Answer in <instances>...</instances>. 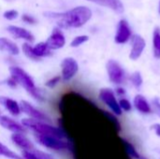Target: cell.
Listing matches in <instances>:
<instances>
[{
	"label": "cell",
	"mask_w": 160,
	"mask_h": 159,
	"mask_svg": "<svg viewBox=\"0 0 160 159\" xmlns=\"http://www.w3.org/2000/svg\"><path fill=\"white\" fill-rule=\"evenodd\" d=\"M10 77H12L17 84H20L25 91L36 100L44 101V97L38 87H36L33 79L28 73H26L22 68L19 67H9Z\"/></svg>",
	"instance_id": "obj_2"
},
{
	"label": "cell",
	"mask_w": 160,
	"mask_h": 159,
	"mask_svg": "<svg viewBox=\"0 0 160 159\" xmlns=\"http://www.w3.org/2000/svg\"><path fill=\"white\" fill-rule=\"evenodd\" d=\"M48 47L52 50H58L65 46L66 44V38L63 33L61 32L60 28H54L51 34V36L48 37L46 41Z\"/></svg>",
	"instance_id": "obj_10"
},
{
	"label": "cell",
	"mask_w": 160,
	"mask_h": 159,
	"mask_svg": "<svg viewBox=\"0 0 160 159\" xmlns=\"http://www.w3.org/2000/svg\"><path fill=\"white\" fill-rule=\"evenodd\" d=\"M132 49L129 53V58L131 60H137L141 57L144 48H145V40L142 37L139 35H133L131 37Z\"/></svg>",
	"instance_id": "obj_11"
},
{
	"label": "cell",
	"mask_w": 160,
	"mask_h": 159,
	"mask_svg": "<svg viewBox=\"0 0 160 159\" xmlns=\"http://www.w3.org/2000/svg\"><path fill=\"white\" fill-rule=\"evenodd\" d=\"M151 128L156 132V134L160 137V124H154L152 127H151Z\"/></svg>",
	"instance_id": "obj_33"
},
{
	"label": "cell",
	"mask_w": 160,
	"mask_h": 159,
	"mask_svg": "<svg viewBox=\"0 0 160 159\" xmlns=\"http://www.w3.org/2000/svg\"><path fill=\"white\" fill-rule=\"evenodd\" d=\"M0 50L6 51L12 55H17L20 52L18 46L6 37H0Z\"/></svg>",
	"instance_id": "obj_19"
},
{
	"label": "cell",
	"mask_w": 160,
	"mask_h": 159,
	"mask_svg": "<svg viewBox=\"0 0 160 159\" xmlns=\"http://www.w3.org/2000/svg\"><path fill=\"white\" fill-rule=\"evenodd\" d=\"M140 159H145V158H142V157H141V158H140Z\"/></svg>",
	"instance_id": "obj_36"
},
{
	"label": "cell",
	"mask_w": 160,
	"mask_h": 159,
	"mask_svg": "<svg viewBox=\"0 0 160 159\" xmlns=\"http://www.w3.org/2000/svg\"><path fill=\"white\" fill-rule=\"evenodd\" d=\"M124 144H125L126 151H127V153H128V155L129 157H131L132 158H134V159L141 158L140 154L137 152V150L135 149V147H134L131 143L128 142L127 141H124Z\"/></svg>",
	"instance_id": "obj_24"
},
{
	"label": "cell",
	"mask_w": 160,
	"mask_h": 159,
	"mask_svg": "<svg viewBox=\"0 0 160 159\" xmlns=\"http://www.w3.org/2000/svg\"><path fill=\"white\" fill-rule=\"evenodd\" d=\"M99 99L108 107L115 115L122 114V109L120 108L119 102L116 100L113 91L110 88H102L98 94Z\"/></svg>",
	"instance_id": "obj_5"
},
{
	"label": "cell",
	"mask_w": 160,
	"mask_h": 159,
	"mask_svg": "<svg viewBox=\"0 0 160 159\" xmlns=\"http://www.w3.org/2000/svg\"><path fill=\"white\" fill-rule=\"evenodd\" d=\"M131 37V29L128 22L126 20H121L118 23L117 32L114 37V41L118 44L126 43Z\"/></svg>",
	"instance_id": "obj_12"
},
{
	"label": "cell",
	"mask_w": 160,
	"mask_h": 159,
	"mask_svg": "<svg viewBox=\"0 0 160 159\" xmlns=\"http://www.w3.org/2000/svg\"><path fill=\"white\" fill-rule=\"evenodd\" d=\"M0 157H3L8 159H23L22 156L18 155L13 150L9 149L6 144L0 142Z\"/></svg>",
	"instance_id": "obj_21"
},
{
	"label": "cell",
	"mask_w": 160,
	"mask_h": 159,
	"mask_svg": "<svg viewBox=\"0 0 160 159\" xmlns=\"http://www.w3.org/2000/svg\"><path fill=\"white\" fill-rule=\"evenodd\" d=\"M0 126L2 127H4L5 129L10 131L11 133H16V132H22L25 133L26 132V128L23 127L22 124L15 121L14 119L6 116V115H2L0 116Z\"/></svg>",
	"instance_id": "obj_13"
},
{
	"label": "cell",
	"mask_w": 160,
	"mask_h": 159,
	"mask_svg": "<svg viewBox=\"0 0 160 159\" xmlns=\"http://www.w3.org/2000/svg\"><path fill=\"white\" fill-rule=\"evenodd\" d=\"M116 94H117L118 96H124V95L126 94V90H125L124 88L119 87V88L116 89Z\"/></svg>",
	"instance_id": "obj_34"
},
{
	"label": "cell",
	"mask_w": 160,
	"mask_h": 159,
	"mask_svg": "<svg viewBox=\"0 0 160 159\" xmlns=\"http://www.w3.org/2000/svg\"><path fill=\"white\" fill-rule=\"evenodd\" d=\"M20 107L22 112H23L25 115L28 116V118H32L35 120H39V121H45V122H50V118L41 111L34 107L31 103L25 100H22L20 102Z\"/></svg>",
	"instance_id": "obj_7"
},
{
	"label": "cell",
	"mask_w": 160,
	"mask_h": 159,
	"mask_svg": "<svg viewBox=\"0 0 160 159\" xmlns=\"http://www.w3.org/2000/svg\"><path fill=\"white\" fill-rule=\"evenodd\" d=\"M8 31L12 37H14L16 38H22L28 42H32L35 39L33 34L30 31H28L25 28L20 27V26L9 25V26H8Z\"/></svg>",
	"instance_id": "obj_14"
},
{
	"label": "cell",
	"mask_w": 160,
	"mask_h": 159,
	"mask_svg": "<svg viewBox=\"0 0 160 159\" xmlns=\"http://www.w3.org/2000/svg\"><path fill=\"white\" fill-rule=\"evenodd\" d=\"M88 1L109 7L117 13H122L124 11V6L120 0H88Z\"/></svg>",
	"instance_id": "obj_16"
},
{
	"label": "cell",
	"mask_w": 160,
	"mask_h": 159,
	"mask_svg": "<svg viewBox=\"0 0 160 159\" xmlns=\"http://www.w3.org/2000/svg\"><path fill=\"white\" fill-rule=\"evenodd\" d=\"M159 13H160V2H159Z\"/></svg>",
	"instance_id": "obj_35"
},
{
	"label": "cell",
	"mask_w": 160,
	"mask_h": 159,
	"mask_svg": "<svg viewBox=\"0 0 160 159\" xmlns=\"http://www.w3.org/2000/svg\"><path fill=\"white\" fill-rule=\"evenodd\" d=\"M153 49L154 56L157 59L160 58V29L156 28L153 34Z\"/></svg>",
	"instance_id": "obj_22"
},
{
	"label": "cell",
	"mask_w": 160,
	"mask_h": 159,
	"mask_svg": "<svg viewBox=\"0 0 160 159\" xmlns=\"http://www.w3.org/2000/svg\"><path fill=\"white\" fill-rule=\"evenodd\" d=\"M130 81H131L132 84H133L135 87H137V88H139V87L142 86V75H141V73H140L139 71H135V72L131 75Z\"/></svg>",
	"instance_id": "obj_26"
},
{
	"label": "cell",
	"mask_w": 160,
	"mask_h": 159,
	"mask_svg": "<svg viewBox=\"0 0 160 159\" xmlns=\"http://www.w3.org/2000/svg\"><path fill=\"white\" fill-rule=\"evenodd\" d=\"M89 39V37L86 36V35H82V36H78L76 37L73 38V40L70 42V46L75 48V47H79L81 46L82 44L85 43L86 41H88Z\"/></svg>",
	"instance_id": "obj_25"
},
{
	"label": "cell",
	"mask_w": 160,
	"mask_h": 159,
	"mask_svg": "<svg viewBox=\"0 0 160 159\" xmlns=\"http://www.w3.org/2000/svg\"><path fill=\"white\" fill-rule=\"evenodd\" d=\"M135 108L142 113H150L152 112L151 106L149 105L146 98L142 95H137L134 98Z\"/></svg>",
	"instance_id": "obj_18"
},
{
	"label": "cell",
	"mask_w": 160,
	"mask_h": 159,
	"mask_svg": "<svg viewBox=\"0 0 160 159\" xmlns=\"http://www.w3.org/2000/svg\"><path fill=\"white\" fill-rule=\"evenodd\" d=\"M62 68V79L64 81L71 80L79 70V65L77 61L72 57H66L61 63Z\"/></svg>",
	"instance_id": "obj_8"
},
{
	"label": "cell",
	"mask_w": 160,
	"mask_h": 159,
	"mask_svg": "<svg viewBox=\"0 0 160 159\" xmlns=\"http://www.w3.org/2000/svg\"><path fill=\"white\" fill-rule=\"evenodd\" d=\"M119 105H120V108L122 109V111L124 110L125 112H130L131 109H132L131 103L128 99H126V98H122L119 101Z\"/></svg>",
	"instance_id": "obj_29"
},
{
	"label": "cell",
	"mask_w": 160,
	"mask_h": 159,
	"mask_svg": "<svg viewBox=\"0 0 160 159\" xmlns=\"http://www.w3.org/2000/svg\"><path fill=\"white\" fill-rule=\"evenodd\" d=\"M22 20L24 22L29 23V24H35V23L37 22L36 19H35L33 16L28 15V14H22Z\"/></svg>",
	"instance_id": "obj_30"
},
{
	"label": "cell",
	"mask_w": 160,
	"mask_h": 159,
	"mask_svg": "<svg viewBox=\"0 0 160 159\" xmlns=\"http://www.w3.org/2000/svg\"><path fill=\"white\" fill-rule=\"evenodd\" d=\"M33 51L36 56H38L39 59H41L42 57L52 55V50L48 47L46 41L38 43L35 47H33Z\"/></svg>",
	"instance_id": "obj_20"
},
{
	"label": "cell",
	"mask_w": 160,
	"mask_h": 159,
	"mask_svg": "<svg viewBox=\"0 0 160 159\" xmlns=\"http://www.w3.org/2000/svg\"><path fill=\"white\" fill-rule=\"evenodd\" d=\"M46 15L55 20L58 26L62 28H79L91 19L92 11L85 6H79L66 12H49Z\"/></svg>",
	"instance_id": "obj_1"
},
{
	"label": "cell",
	"mask_w": 160,
	"mask_h": 159,
	"mask_svg": "<svg viewBox=\"0 0 160 159\" xmlns=\"http://www.w3.org/2000/svg\"><path fill=\"white\" fill-rule=\"evenodd\" d=\"M10 140L17 148L22 150V152L29 151V150L36 148L32 141L25 135V133H22V132L12 133L10 136Z\"/></svg>",
	"instance_id": "obj_9"
},
{
	"label": "cell",
	"mask_w": 160,
	"mask_h": 159,
	"mask_svg": "<svg viewBox=\"0 0 160 159\" xmlns=\"http://www.w3.org/2000/svg\"><path fill=\"white\" fill-rule=\"evenodd\" d=\"M61 80H62V77H61V76H55V77L50 79L49 81H47L46 83H45V85H46L48 88H51V89H52V88H54L58 83H60Z\"/></svg>",
	"instance_id": "obj_27"
},
{
	"label": "cell",
	"mask_w": 160,
	"mask_h": 159,
	"mask_svg": "<svg viewBox=\"0 0 160 159\" xmlns=\"http://www.w3.org/2000/svg\"><path fill=\"white\" fill-rule=\"evenodd\" d=\"M152 104H153V108H154L155 112L160 117V101L158 98H155V99L153 100Z\"/></svg>",
	"instance_id": "obj_31"
},
{
	"label": "cell",
	"mask_w": 160,
	"mask_h": 159,
	"mask_svg": "<svg viewBox=\"0 0 160 159\" xmlns=\"http://www.w3.org/2000/svg\"><path fill=\"white\" fill-rule=\"evenodd\" d=\"M22 157L23 159H55L50 154L41 150H38L36 148L29 151L22 152Z\"/></svg>",
	"instance_id": "obj_17"
},
{
	"label": "cell",
	"mask_w": 160,
	"mask_h": 159,
	"mask_svg": "<svg viewBox=\"0 0 160 159\" xmlns=\"http://www.w3.org/2000/svg\"><path fill=\"white\" fill-rule=\"evenodd\" d=\"M7 84H8V86H10V87L14 88V87H16L17 82H15V80H14L12 77H10V78H8V79L7 80Z\"/></svg>",
	"instance_id": "obj_32"
},
{
	"label": "cell",
	"mask_w": 160,
	"mask_h": 159,
	"mask_svg": "<svg viewBox=\"0 0 160 159\" xmlns=\"http://www.w3.org/2000/svg\"><path fill=\"white\" fill-rule=\"evenodd\" d=\"M22 124L26 129L31 130L33 134L47 135L66 139V135L62 129L49 124L48 122L35 120L32 118H24L22 120Z\"/></svg>",
	"instance_id": "obj_3"
},
{
	"label": "cell",
	"mask_w": 160,
	"mask_h": 159,
	"mask_svg": "<svg viewBox=\"0 0 160 159\" xmlns=\"http://www.w3.org/2000/svg\"><path fill=\"white\" fill-rule=\"evenodd\" d=\"M0 105H2L12 116H19L22 112L20 103H18L12 98L7 97H0Z\"/></svg>",
	"instance_id": "obj_15"
},
{
	"label": "cell",
	"mask_w": 160,
	"mask_h": 159,
	"mask_svg": "<svg viewBox=\"0 0 160 159\" xmlns=\"http://www.w3.org/2000/svg\"><path fill=\"white\" fill-rule=\"evenodd\" d=\"M18 11L15 10V9H9V10H7L4 12L3 16L5 19L8 20V21H11V20H14L18 17Z\"/></svg>",
	"instance_id": "obj_28"
},
{
	"label": "cell",
	"mask_w": 160,
	"mask_h": 159,
	"mask_svg": "<svg viewBox=\"0 0 160 159\" xmlns=\"http://www.w3.org/2000/svg\"><path fill=\"white\" fill-rule=\"evenodd\" d=\"M36 142L44 148L55 151V152H65L69 151L71 149V144L67 139L53 137V136H47V135H40V134H33Z\"/></svg>",
	"instance_id": "obj_4"
},
{
	"label": "cell",
	"mask_w": 160,
	"mask_h": 159,
	"mask_svg": "<svg viewBox=\"0 0 160 159\" xmlns=\"http://www.w3.org/2000/svg\"><path fill=\"white\" fill-rule=\"evenodd\" d=\"M107 72L110 78V81L115 84H121L125 82V71L121 66L114 60H109L106 64Z\"/></svg>",
	"instance_id": "obj_6"
},
{
	"label": "cell",
	"mask_w": 160,
	"mask_h": 159,
	"mask_svg": "<svg viewBox=\"0 0 160 159\" xmlns=\"http://www.w3.org/2000/svg\"><path fill=\"white\" fill-rule=\"evenodd\" d=\"M22 50L27 58H29L33 61H39L40 60L38 56H36V54L34 53V51H33V47L29 43H23Z\"/></svg>",
	"instance_id": "obj_23"
}]
</instances>
